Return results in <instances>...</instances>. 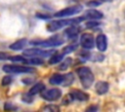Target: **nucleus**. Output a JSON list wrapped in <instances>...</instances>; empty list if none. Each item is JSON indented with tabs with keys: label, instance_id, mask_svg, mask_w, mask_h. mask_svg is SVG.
<instances>
[{
	"label": "nucleus",
	"instance_id": "nucleus-1",
	"mask_svg": "<svg viewBox=\"0 0 125 112\" xmlns=\"http://www.w3.org/2000/svg\"><path fill=\"white\" fill-rule=\"evenodd\" d=\"M84 19H85L84 17H81V18H76V19H64L53 20L47 25V30L50 32H54L64 26H69L71 24L79 23L80 21H83Z\"/></svg>",
	"mask_w": 125,
	"mask_h": 112
},
{
	"label": "nucleus",
	"instance_id": "nucleus-2",
	"mask_svg": "<svg viewBox=\"0 0 125 112\" xmlns=\"http://www.w3.org/2000/svg\"><path fill=\"white\" fill-rule=\"evenodd\" d=\"M76 72L81 82V85L85 89L90 88L94 83V74L92 73L91 69L86 66H82V67H79Z\"/></svg>",
	"mask_w": 125,
	"mask_h": 112
},
{
	"label": "nucleus",
	"instance_id": "nucleus-3",
	"mask_svg": "<svg viewBox=\"0 0 125 112\" xmlns=\"http://www.w3.org/2000/svg\"><path fill=\"white\" fill-rule=\"evenodd\" d=\"M3 71L6 73H31L34 72V69L32 67L24 66V65H13V64H7L3 66Z\"/></svg>",
	"mask_w": 125,
	"mask_h": 112
},
{
	"label": "nucleus",
	"instance_id": "nucleus-4",
	"mask_svg": "<svg viewBox=\"0 0 125 112\" xmlns=\"http://www.w3.org/2000/svg\"><path fill=\"white\" fill-rule=\"evenodd\" d=\"M82 6L81 5H74V6H71V7H67V8H64L59 12H57L54 16L56 18H65V17H68V16H72V15H76L78 13H80L82 11Z\"/></svg>",
	"mask_w": 125,
	"mask_h": 112
},
{
	"label": "nucleus",
	"instance_id": "nucleus-5",
	"mask_svg": "<svg viewBox=\"0 0 125 112\" xmlns=\"http://www.w3.org/2000/svg\"><path fill=\"white\" fill-rule=\"evenodd\" d=\"M62 43H63V40L58 36H54V37L44 40V41H31L30 42V44H32V45L41 46V47H56V46L62 45Z\"/></svg>",
	"mask_w": 125,
	"mask_h": 112
},
{
	"label": "nucleus",
	"instance_id": "nucleus-6",
	"mask_svg": "<svg viewBox=\"0 0 125 112\" xmlns=\"http://www.w3.org/2000/svg\"><path fill=\"white\" fill-rule=\"evenodd\" d=\"M41 96L48 100V101H54L59 99L62 96V91L59 89H50V90H43L41 92Z\"/></svg>",
	"mask_w": 125,
	"mask_h": 112
},
{
	"label": "nucleus",
	"instance_id": "nucleus-7",
	"mask_svg": "<svg viewBox=\"0 0 125 112\" xmlns=\"http://www.w3.org/2000/svg\"><path fill=\"white\" fill-rule=\"evenodd\" d=\"M54 54V51H46V50H41V49H27L23 52L24 56H52Z\"/></svg>",
	"mask_w": 125,
	"mask_h": 112
},
{
	"label": "nucleus",
	"instance_id": "nucleus-8",
	"mask_svg": "<svg viewBox=\"0 0 125 112\" xmlns=\"http://www.w3.org/2000/svg\"><path fill=\"white\" fill-rule=\"evenodd\" d=\"M80 43H81V46L84 48V49H87V50H90L94 47L95 45V42H94V37L89 34V33H84L82 34L81 38H80Z\"/></svg>",
	"mask_w": 125,
	"mask_h": 112
},
{
	"label": "nucleus",
	"instance_id": "nucleus-9",
	"mask_svg": "<svg viewBox=\"0 0 125 112\" xmlns=\"http://www.w3.org/2000/svg\"><path fill=\"white\" fill-rule=\"evenodd\" d=\"M68 95L70 96V98L72 100L75 99V100H79V101H86L89 98V95L86 93H84L82 91H79V90H72V91H70Z\"/></svg>",
	"mask_w": 125,
	"mask_h": 112
},
{
	"label": "nucleus",
	"instance_id": "nucleus-10",
	"mask_svg": "<svg viewBox=\"0 0 125 112\" xmlns=\"http://www.w3.org/2000/svg\"><path fill=\"white\" fill-rule=\"evenodd\" d=\"M96 46L100 52H104L107 48V38L104 34H100L96 38Z\"/></svg>",
	"mask_w": 125,
	"mask_h": 112
},
{
	"label": "nucleus",
	"instance_id": "nucleus-11",
	"mask_svg": "<svg viewBox=\"0 0 125 112\" xmlns=\"http://www.w3.org/2000/svg\"><path fill=\"white\" fill-rule=\"evenodd\" d=\"M83 17H84L85 19H94V20H96V19H103L104 15L100 11H97V10H88Z\"/></svg>",
	"mask_w": 125,
	"mask_h": 112
},
{
	"label": "nucleus",
	"instance_id": "nucleus-12",
	"mask_svg": "<svg viewBox=\"0 0 125 112\" xmlns=\"http://www.w3.org/2000/svg\"><path fill=\"white\" fill-rule=\"evenodd\" d=\"M96 92L99 94H104L105 93H107L108 91V84L104 81H100L96 84Z\"/></svg>",
	"mask_w": 125,
	"mask_h": 112
},
{
	"label": "nucleus",
	"instance_id": "nucleus-13",
	"mask_svg": "<svg viewBox=\"0 0 125 112\" xmlns=\"http://www.w3.org/2000/svg\"><path fill=\"white\" fill-rule=\"evenodd\" d=\"M78 33H79V27L76 26L75 24L69 25V27L66 28V30L64 31L65 36H67L68 38H73V37H75Z\"/></svg>",
	"mask_w": 125,
	"mask_h": 112
},
{
	"label": "nucleus",
	"instance_id": "nucleus-14",
	"mask_svg": "<svg viewBox=\"0 0 125 112\" xmlns=\"http://www.w3.org/2000/svg\"><path fill=\"white\" fill-rule=\"evenodd\" d=\"M26 43H27L26 39H24V38H23V39H20V40L14 42L13 44H11V45H10V49H11V50H14V51L21 50V49H22V48L26 45Z\"/></svg>",
	"mask_w": 125,
	"mask_h": 112
},
{
	"label": "nucleus",
	"instance_id": "nucleus-15",
	"mask_svg": "<svg viewBox=\"0 0 125 112\" xmlns=\"http://www.w3.org/2000/svg\"><path fill=\"white\" fill-rule=\"evenodd\" d=\"M63 80H64V75H62V74L57 73V74H54L50 78L49 82L51 84H53V85H61V84L63 83Z\"/></svg>",
	"mask_w": 125,
	"mask_h": 112
},
{
	"label": "nucleus",
	"instance_id": "nucleus-16",
	"mask_svg": "<svg viewBox=\"0 0 125 112\" xmlns=\"http://www.w3.org/2000/svg\"><path fill=\"white\" fill-rule=\"evenodd\" d=\"M43 90H44V84H42V83H37V84H35V85L29 90L28 93L31 94V95H34V94H36V93H41Z\"/></svg>",
	"mask_w": 125,
	"mask_h": 112
},
{
	"label": "nucleus",
	"instance_id": "nucleus-17",
	"mask_svg": "<svg viewBox=\"0 0 125 112\" xmlns=\"http://www.w3.org/2000/svg\"><path fill=\"white\" fill-rule=\"evenodd\" d=\"M63 56H64V54L63 53H58V54H53L52 56H51V58H50V60H49V63L50 64H54V63H58L59 61H61L62 59V57H63Z\"/></svg>",
	"mask_w": 125,
	"mask_h": 112
},
{
	"label": "nucleus",
	"instance_id": "nucleus-18",
	"mask_svg": "<svg viewBox=\"0 0 125 112\" xmlns=\"http://www.w3.org/2000/svg\"><path fill=\"white\" fill-rule=\"evenodd\" d=\"M73 81H74V77H73L72 73H68V74L64 75V80H63L62 85L63 86H69Z\"/></svg>",
	"mask_w": 125,
	"mask_h": 112
},
{
	"label": "nucleus",
	"instance_id": "nucleus-19",
	"mask_svg": "<svg viewBox=\"0 0 125 112\" xmlns=\"http://www.w3.org/2000/svg\"><path fill=\"white\" fill-rule=\"evenodd\" d=\"M10 60L12 61H19V62H21V63H28V60L25 59L24 57L21 56H10L9 58Z\"/></svg>",
	"mask_w": 125,
	"mask_h": 112
},
{
	"label": "nucleus",
	"instance_id": "nucleus-20",
	"mask_svg": "<svg viewBox=\"0 0 125 112\" xmlns=\"http://www.w3.org/2000/svg\"><path fill=\"white\" fill-rule=\"evenodd\" d=\"M76 48H77V46H76V45H69V46H67V47H65V48L63 49L62 53H63L64 55H66V54H69V53L73 52V51H74Z\"/></svg>",
	"mask_w": 125,
	"mask_h": 112
},
{
	"label": "nucleus",
	"instance_id": "nucleus-21",
	"mask_svg": "<svg viewBox=\"0 0 125 112\" xmlns=\"http://www.w3.org/2000/svg\"><path fill=\"white\" fill-rule=\"evenodd\" d=\"M70 63H71V58H66V60H64L62 64H61V66H60V69L61 70H64V69H66L69 65H70Z\"/></svg>",
	"mask_w": 125,
	"mask_h": 112
},
{
	"label": "nucleus",
	"instance_id": "nucleus-22",
	"mask_svg": "<svg viewBox=\"0 0 125 112\" xmlns=\"http://www.w3.org/2000/svg\"><path fill=\"white\" fill-rule=\"evenodd\" d=\"M44 61L43 59H41L40 57H32L31 59L28 60V63H32V64H42Z\"/></svg>",
	"mask_w": 125,
	"mask_h": 112
},
{
	"label": "nucleus",
	"instance_id": "nucleus-23",
	"mask_svg": "<svg viewBox=\"0 0 125 112\" xmlns=\"http://www.w3.org/2000/svg\"><path fill=\"white\" fill-rule=\"evenodd\" d=\"M100 25V22L98 21H93V19H91L90 21H88L86 23V27L87 28H93V27H96V26H99Z\"/></svg>",
	"mask_w": 125,
	"mask_h": 112
},
{
	"label": "nucleus",
	"instance_id": "nucleus-24",
	"mask_svg": "<svg viewBox=\"0 0 125 112\" xmlns=\"http://www.w3.org/2000/svg\"><path fill=\"white\" fill-rule=\"evenodd\" d=\"M11 82H12V78H11L10 76H5V77L2 79V84L5 85V86H6V85H9Z\"/></svg>",
	"mask_w": 125,
	"mask_h": 112
},
{
	"label": "nucleus",
	"instance_id": "nucleus-25",
	"mask_svg": "<svg viewBox=\"0 0 125 112\" xmlns=\"http://www.w3.org/2000/svg\"><path fill=\"white\" fill-rule=\"evenodd\" d=\"M10 55L7 53H2L0 52V60H4V59H9L10 58Z\"/></svg>",
	"mask_w": 125,
	"mask_h": 112
},
{
	"label": "nucleus",
	"instance_id": "nucleus-26",
	"mask_svg": "<svg viewBox=\"0 0 125 112\" xmlns=\"http://www.w3.org/2000/svg\"><path fill=\"white\" fill-rule=\"evenodd\" d=\"M43 110H45V111H58L59 107H57V106H47V107L43 108Z\"/></svg>",
	"mask_w": 125,
	"mask_h": 112
},
{
	"label": "nucleus",
	"instance_id": "nucleus-27",
	"mask_svg": "<svg viewBox=\"0 0 125 112\" xmlns=\"http://www.w3.org/2000/svg\"><path fill=\"white\" fill-rule=\"evenodd\" d=\"M22 99H23L25 102H31V101H32V96H31V94H29V93H28L27 95L24 94L23 97H22Z\"/></svg>",
	"mask_w": 125,
	"mask_h": 112
},
{
	"label": "nucleus",
	"instance_id": "nucleus-28",
	"mask_svg": "<svg viewBox=\"0 0 125 112\" xmlns=\"http://www.w3.org/2000/svg\"><path fill=\"white\" fill-rule=\"evenodd\" d=\"M37 17L40 18V19H48L51 18V17L48 16V15H41V14H37Z\"/></svg>",
	"mask_w": 125,
	"mask_h": 112
},
{
	"label": "nucleus",
	"instance_id": "nucleus-29",
	"mask_svg": "<svg viewBox=\"0 0 125 112\" xmlns=\"http://www.w3.org/2000/svg\"><path fill=\"white\" fill-rule=\"evenodd\" d=\"M101 3L100 2H98V1H92V2H88V6H98V5H100Z\"/></svg>",
	"mask_w": 125,
	"mask_h": 112
},
{
	"label": "nucleus",
	"instance_id": "nucleus-30",
	"mask_svg": "<svg viewBox=\"0 0 125 112\" xmlns=\"http://www.w3.org/2000/svg\"><path fill=\"white\" fill-rule=\"evenodd\" d=\"M98 109V107L97 106H94V107H89L88 109H87V111H95V110H97Z\"/></svg>",
	"mask_w": 125,
	"mask_h": 112
}]
</instances>
